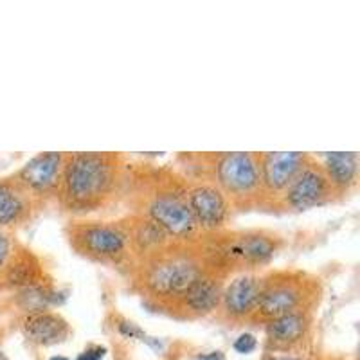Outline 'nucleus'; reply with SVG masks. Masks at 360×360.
<instances>
[{"instance_id": "23", "label": "nucleus", "mask_w": 360, "mask_h": 360, "mask_svg": "<svg viewBox=\"0 0 360 360\" xmlns=\"http://www.w3.org/2000/svg\"><path fill=\"white\" fill-rule=\"evenodd\" d=\"M195 360H225L224 353L221 352H213V353H207V355H202Z\"/></svg>"}, {"instance_id": "5", "label": "nucleus", "mask_w": 360, "mask_h": 360, "mask_svg": "<svg viewBox=\"0 0 360 360\" xmlns=\"http://www.w3.org/2000/svg\"><path fill=\"white\" fill-rule=\"evenodd\" d=\"M70 245L94 262L115 263L130 249L128 227L112 221H83L70 227Z\"/></svg>"}, {"instance_id": "13", "label": "nucleus", "mask_w": 360, "mask_h": 360, "mask_svg": "<svg viewBox=\"0 0 360 360\" xmlns=\"http://www.w3.org/2000/svg\"><path fill=\"white\" fill-rule=\"evenodd\" d=\"M221 292H224V281L213 270H205L204 274L193 283L189 290L186 292L176 303L182 304L189 315L202 317L214 311L220 304Z\"/></svg>"}, {"instance_id": "8", "label": "nucleus", "mask_w": 360, "mask_h": 360, "mask_svg": "<svg viewBox=\"0 0 360 360\" xmlns=\"http://www.w3.org/2000/svg\"><path fill=\"white\" fill-rule=\"evenodd\" d=\"M146 218L159 225L168 238L176 240H188L198 231L186 202V195L173 189H162L153 195L152 200L146 204Z\"/></svg>"}, {"instance_id": "25", "label": "nucleus", "mask_w": 360, "mask_h": 360, "mask_svg": "<svg viewBox=\"0 0 360 360\" xmlns=\"http://www.w3.org/2000/svg\"><path fill=\"white\" fill-rule=\"evenodd\" d=\"M283 360H295V359H283Z\"/></svg>"}, {"instance_id": "14", "label": "nucleus", "mask_w": 360, "mask_h": 360, "mask_svg": "<svg viewBox=\"0 0 360 360\" xmlns=\"http://www.w3.org/2000/svg\"><path fill=\"white\" fill-rule=\"evenodd\" d=\"M319 166L335 195H348L359 184V153L328 152L321 155Z\"/></svg>"}, {"instance_id": "16", "label": "nucleus", "mask_w": 360, "mask_h": 360, "mask_svg": "<svg viewBox=\"0 0 360 360\" xmlns=\"http://www.w3.org/2000/svg\"><path fill=\"white\" fill-rule=\"evenodd\" d=\"M24 335L31 342L41 344V346H51L65 340L69 335V324L63 317L51 311H37L29 314L24 321Z\"/></svg>"}, {"instance_id": "11", "label": "nucleus", "mask_w": 360, "mask_h": 360, "mask_svg": "<svg viewBox=\"0 0 360 360\" xmlns=\"http://www.w3.org/2000/svg\"><path fill=\"white\" fill-rule=\"evenodd\" d=\"M186 202L198 229L213 233L225 227L231 217V204L214 184L202 180L186 193Z\"/></svg>"}, {"instance_id": "12", "label": "nucleus", "mask_w": 360, "mask_h": 360, "mask_svg": "<svg viewBox=\"0 0 360 360\" xmlns=\"http://www.w3.org/2000/svg\"><path fill=\"white\" fill-rule=\"evenodd\" d=\"M262 281V276L240 274L227 287H224L220 304L217 308L220 310L221 317L233 323L252 319L254 311L258 308Z\"/></svg>"}, {"instance_id": "9", "label": "nucleus", "mask_w": 360, "mask_h": 360, "mask_svg": "<svg viewBox=\"0 0 360 360\" xmlns=\"http://www.w3.org/2000/svg\"><path fill=\"white\" fill-rule=\"evenodd\" d=\"M311 157L303 152H265L258 153L259 184H262V198L274 202L281 197V193L290 186L301 169L307 166Z\"/></svg>"}, {"instance_id": "17", "label": "nucleus", "mask_w": 360, "mask_h": 360, "mask_svg": "<svg viewBox=\"0 0 360 360\" xmlns=\"http://www.w3.org/2000/svg\"><path fill=\"white\" fill-rule=\"evenodd\" d=\"M33 198L15 182L0 180V229L27 220Z\"/></svg>"}, {"instance_id": "21", "label": "nucleus", "mask_w": 360, "mask_h": 360, "mask_svg": "<svg viewBox=\"0 0 360 360\" xmlns=\"http://www.w3.org/2000/svg\"><path fill=\"white\" fill-rule=\"evenodd\" d=\"M103 356H105V348H90L86 349L85 353H82V355L78 356V360H103Z\"/></svg>"}, {"instance_id": "1", "label": "nucleus", "mask_w": 360, "mask_h": 360, "mask_svg": "<svg viewBox=\"0 0 360 360\" xmlns=\"http://www.w3.org/2000/svg\"><path fill=\"white\" fill-rule=\"evenodd\" d=\"M121 175V157L105 152L65 153L58 195L74 214L94 213L114 197Z\"/></svg>"}, {"instance_id": "18", "label": "nucleus", "mask_w": 360, "mask_h": 360, "mask_svg": "<svg viewBox=\"0 0 360 360\" xmlns=\"http://www.w3.org/2000/svg\"><path fill=\"white\" fill-rule=\"evenodd\" d=\"M128 233H130V245H134L139 252H159L168 240V234L148 218H143L134 229L128 227Z\"/></svg>"}, {"instance_id": "10", "label": "nucleus", "mask_w": 360, "mask_h": 360, "mask_svg": "<svg viewBox=\"0 0 360 360\" xmlns=\"http://www.w3.org/2000/svg\"><path fill=\"white\" fill-rule=\"evenodd\" d=\"M63 160H65V153H38V155H34L33 159H29L18 169V173L13 176V180L31 198L49 197V195H54L58 191V188H60Z\"/></svg>"}, {"instance_id": "20", "label": "nucleus", "mask_w": 360, "mask_h": 360, "mask_svg": "<svg viewBox=\"0 0 360 360\" xmlns=\"http://www.w3.org/2000/svg\"><path fill=\"white\" fill-rule=\"evenodd\" d=\"M256 346H258V340H256L254 335H250V333H243V335H240L234 340V349L238 353H243V355L245 353H252L256 349Z\"/></svg>"}, {"instance_id": "22", "label": "nucleus", "mask_w": 360, "mask_h": 360, "mask_svg": "<svg viewBox=\"0 0 360 360\" xmlns=\"http://www.w3.org/2000/svg\"><path fill=\"white\" fill-rule=\"evenodd\" d=\"M119 330H121V333H124V335H128V337H144L143 332H141L139 328L135 326L134 323L119 324Z\"/></svg>"}, {"instance_id": "19", "label": "nucleus", "mask_w": 360, "mask_h": 360, "mask_svg": "<svg viewBox=\"0 0 360 360\" xmlns=\"http://www.w3.org/2000/svg\"><path fill=\"white\" fill-rule=\"evenodd\" d=\"M13 254V242L11 236L6 233L4 229H0V270H4L8 266L9 259Z\"/></svg>"}, {"instance_id": "4", "label": "nucleus", "mask_w": 360, "mask_h": 360, "mask_svg": "<svg viewBox=\"0 0 360 360\" xmlns=\"http://www.w3.org/2000/svg\"><path fill=\"white\" fill-rule=\"evenodd\" d=\"M319 294V285L304 272H274L262 281L258 308L252 319L270 321L279 315L299 310H310Z\"/></svg>"}, {"instance_id": "15", "label": "nucleus", "mask_w": 360, "mask_h": 360, "mask_svg": "<svg viewBox=\"0 0 360 360\" xmlns=\"http://www.w3.org/2000/svg\"><path fill=\"white\" fill-rule=\"evenodd\" d=\"M265 324V333L270 344H274L276 348H292L301 342L310 330V310L279 315L276 319L266 321Z\"/></svg>"}, {"instance_id": "6", "label": "nucleus", "mask_w": 360, "mask_h": 360, "mask_svg": "<svg viewBox=\"0 0 360 360\" xmlns=\"http://www.w3.org/2000/svg\"><path fill=\"white\" fill-rule=\"evenodd\" d=\"M276 249L278 245L272 234L249 231L225 236L214 245V249H211V256H214L220 265L254 269L269 263L276 254Z\"/></svg>"}, {"instance_id": "2", "label": "nucleus", "mask_w": 360, "mask_h": 360, "mask_svg": "<svg viewBox=\"0 0 360 360\" xmlns=\"http://www.w3.org/2000/svg\"><path fill=\"white\" fill-rule=\"evenodd\" d=\"M211 169V184L217 186L231 205L250 207L259 204L262 184H259L258 153L252 152H224L205 157Z\"/></svg>"}, {"instance_id": "3", "label": "nucleus", "mask_w": 360, "mask_h": 360, "mask_svg": "<svg viewBox=\"0 0 360 360\" xmlns=\"http://www.w3.org/2000/svg\"><path fill=\"white\" fill-rule=\"evenodd\" d=\"M202 258L188 250L152 254L143 270L141 281L144 290L157 299L179 301L193 283L205 272Z\"/></svg>"}, {"instance_id": "24", "label": "nucleus", "mask_w": 360, "mask_h": 360, "mask_svg": "<svg viewBox=\"0 0 360 360\" xmlns=\"http://www.w3.org/2000/svg\"><path fill=\"white\" fill-rule=\"evenodd\" d=\"M51 360H69V359H65V356H53Z\"/></svg>"}, {"instance_id": "7", "label": "nucleus", "mask_w": 360, "mask_h": 360, "mask_svg": "<svg viewBox=\"0 0 360 360\" xmlns=\"http://www.w3.org/2000/svg\"><path fill=\"white\" fill-rule=\"evenodd\" d=\"M333 197H335V191L328 182L323 168L317 160L310 159L307 166L295 175L290 186L281 193L276 204L287 211H307V209L330 204Z\"/></svg>"}]
</instances>
